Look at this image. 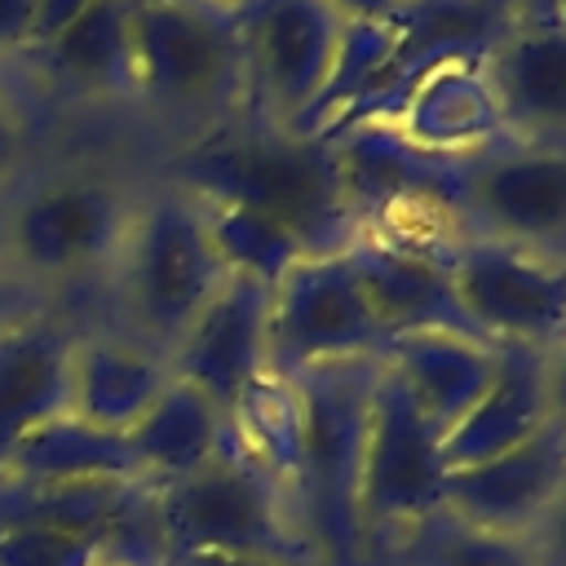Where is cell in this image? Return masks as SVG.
<instances>
[{"label":"cell","mask_w":566,"mask_h":566,"mask_svg":"<svg viewBox=\"0 0 566 566\" xmlns=\"http://www.w3.org/2000/svg\"><path fill=\"white\" fill-rule=\"evenodd\" d=\"M389 124L416 142L420 150L438 155H473L482 146L504 142L495 93L486 84L482 62H447L416 80Z\"/></svg>","instance_id":"obj_20"},{"label":"cell","mask_w":566,"mask_h":566,"mask_svg":"<svg viewBox=\"0 0 566 566\" xmlns=\"http://www.w3.org/2000/svg\"><path fill=\"white\" fill-rule=\"evenodd\" d=\"M442 429L420 411L407 385L385 367L371 389V420L363 447V482H358V522L367 566L411 526L433 517L447 504V455Z\"/></svg>","instance_id":"obj_8"},{"label":"cell","mask_w":566,"mask_h":566,"mask_svg":"<svg viewBox=\"0 0 566 566\" xmlns=\"http://www.w3.org/2000/svg\"><path fill=\"white\" fill-rule=\"evenodd\" d=\"M168 380V354L106 318H80L71 345V416L106 433H128Z\"/></svg>","instance_id":"obj_17"},{"label":"cell","mask_w":566,"mask_h":566,"mask_svg":"<svg viewBox=\"0 0 566 566\" xmlns=\"http://www.w3.org/2000/svg\"><path fill=\"white\" fill-rule=\"evenodd\" d=\"M265 318H270V283L230 274L168 349L172 376L195 385L203 398H212L226 411V420H234L243 398L270 376Z\"/></svg>","instance_id":"obj_13"},{"label":"cell","mask_w":566,"mask_h":566,"mask_svg":"<svg viewBox=\"0 0 566 566\" xmlns=\"http://www.w3.org/2000/svg\"><path fill=\"white\" fill-rule=\"evenodd\" d=\"M447 274L464 318L491 345L548 349L566 332V261L460 230L447 252Z\"/></svg>","instance_id":"obj_9"},{"label":"cell","mask_w":566,"mask_h":566,"mask_svg":"<svg viewBox=\"0 0 566 566\" xmlns=\"http://www.w3.org/2000/svg\"><path fill=\"white\" fill-rule=\"evenodd\" d=\"M203 208H208L212 243L230 274H248V279H261L274 287L301 256H310L292 230H283L279 221H270L261 212H248L234 203H212V199H203Z\"/></svg>","instance_id":"obj_25"},{"label":"cell","mask_w":566,"mask_h":566,"mask_svg":"<svg viewBox=\"0 0 566 566\" xmlns=\"http://www.w3.org/2000/svg\"><path fill=\"white\" fill-rule=\"evenodd\" d=\"M164 566H310V562H287V557H239V553H186V557H168Z\"/></svg>","instance_id":"obj_32"},{"label":"cell","mask_w":566,"mask_h":566,"mask_svg":"<svg viewBox=\"0 0 566 566\" xmlns=\"http://www.w3.org/2000/svg\"><path fill=\"white\" fill-rule=\"evenodd\" d=\"M124 442L146 482H172L221 455L234 442V429L212 398L172 376L146 416L124 433Z\"/></svg>","instance_id":"obj_22"},{"label":"cell","mask_w":566,"mask_h":566,"mask_svg":"<svg viewBox=\"0 0 566 566\" xmlns=\"http://www.w3.org/2000/svg\"><path fill=\"white\" fill-rule=\"evenodd\" d=\"M460 226L566 261V150L495 142L464 155Z\"/></svg>","instance_id":"obj_12"},{"label":"cell","mask_w":566,"mask_h":566,"mask_svg":"<svg viewBox=\"0 0 566 566\" xmlns=\"http://www.w3.org/2000/svg\"><path fill=\"white\" fill-rule=\"evenodd\" d=\"M531 544H535L539 566H566V486H562V495L553 500V509L544 513V522L535 526Z\"/></svg>","instance_id":"obj_30"},{"label":"cell","mask_w":566,"mask_h":566,"mask_svg":"<svg viewBox=\"0 0 566 566\" xmlns=\"http://www.w3.org/2000/svg\"><path fill=\"white\" fill-rule=\"evenodd\" d=\"M146 172L102 159L27 164L0 190V252L57 310L93 318Z\"/></svg>","instance_id":"obj_1"},{"label":"cell","mask_w":566,"mask_h":566,"mask_svg":"<svg viewBox=\"0 0 566 566\" xmlns=\"http://www.w3.org/2000/svg\"><path fill=\"white\" fill-rule=\"evenodd\" d=\"M93 478H142V473L133 464L124 433L93 429L71 411L31 429L0 469V482H35V486L93 482Z\"/></svg>","instance_id":"obj_23"},{"label":"cell","mask_w":566,"mask_h":566,"mask_svg":"<svg viewBox=\"0 0 566 566\" xmlns=\"http://www.w3.org/2000/svg\"><path fill=\"white\" fill-rule=\"evenodd\" d=\"M97 566H115V562H97Z\"/></svg>","instance_id":"obj_34"},{"label":"cell","mask_w":566,"mask_h":566,"mask_svg":"<svg viewBox=\"0 0 566 566\" xmlns=\"http://www.w3.org/2000/svg\"><path fill=\"white\" fill-rule=\"evenodd\" d=\"M150 517L164 562L186 553H239L318 566L296 522L292 491L239 442L172 482H150Z\"/></svg>","instance_id":"obj_6"},{"label":"cell","mask_w":566,"mask_h":566,"mask_svg":"<svg viewBox=\"0 0 566 566\" xmlns=\"http://www.w3.org/2000/svg\"><path fill=\"white\" fill-rule=\"evenodd\" d=\"M380 358L442 433L486 394L495 376V345L460 332L394 336Z\"/></svg>","instance_id":"obj_21"},{"label":"cell","mask_w":566,"mask_h":566,"mask_svg":"<svg viewBox=\"0 0 566 566\" xmlns=\"http://www.w3.org/2000/svg\"><path fill=\"white\" fill-rule=\"evenodd\" d=\"M345 252L363 283V296L385 332V345L394 336H411V332H460V336L486 340L464 318L451 274H447V261L438 252H420V248H407V243H394L380 234H358Z\"/></svg>","instance_id":"obj_16"},{"label":"cell","mask_w":566,"mask_h":566,"mask_svg":"<svg viewBox=\"0 0 566 566\" xmlns=\"http://www.w3.org/2000/svg\"><path fill=\"white\" fill-rule=\"evenodd\" d=\"M340 4V13H349V18H389L394 13V4L398 0H336Z\"/></svg>","instance_id":"obj_33"},{"label":"cell","mask_w":566,"mask_h":566,"mask_svg":"<svg viewBox=\"0 0 566 566\" xmlns=\"http://www.w3.org/2000/svg\"><path fill=\"white\" fill-rule=\"evenodd\" d=\"M495 93L504 142L566 150V22L548 9L526 13L482 62Z\"/></svg>","instance_id":"obj_14"},{"label":"cell","mask_w":566,"mask_h":566,"mask_svg":"<svg viewBox=\"0 0 566 566\" xmlns=\"http://www.w3.org/2000/svg\"><path fill=\"white\" fill-rule=\"evenodd\" d=\"M226 279L230 270L212 243L203 199L146 168L119 261L93 318L168 354Z\"/></svg>","instance_id":"obj_4"},{"label":"cell","mask_w":566,"mask_h":566,"mask_svg":"<svg viewBox=\"0 0 566 566\" xmlns=\"http://www.w3.org/2000/svg\"><path fill=\"white\" fill-rule=\"evenodd\" d=\"M548 402H544V367L539 349L526 345H495V376L486 394L447 429L442 455L447 469L495 460L522 442H531L539 429H548Z\"/></svg>","instance_id":"obj_19"},{"label":"cell","mask_w":566,"mask_h":566,"mask_svg":"<svg viewBox=\"0 0 566 566\" xmlns=\"http://www.w3.org/2000/svg\"><path fill=\"white\" fill-rule=\"evenodd\" d=\"M150 172L181 181L199 199L261 212L292 230L305 252H345L363 234V217L345 190L340 159L327 137L270 128L256 119L221 124L195 142L159 150Z\"/></svg>","instance_id":"obj_2"},{"label":"cell","mask_w":566,"mask_h":566,"mask_svg":"<svg viewBox=\"0 0 566 566\" xmlns=\"http://www.w3.org/2000/svg\"><path fill=\"white\" fill-rule=\"evenodd\" d=\"M380 358L318 363L292 376L296 394V469L292 504L318 566H367L358 482Z\"/></svg>","instance_id":"obj_5"},{"label":"cell","mask_w":566,"mask_h":566,"mask_svg":"<svg viewBox=\"0 0 566 566\" xmlns=\"http://www.w3.org/2000/svg\"><path fill=\"white\" fill-rule=\"evenodd\" d=\"M544 367V402H548V420L566 429V332L539 354Z\"/></svg>","instance_id":"obj_31"},{"label":"cell","mask_w":566,"mask_h":566,"mask_svg":"<svg viewBox=\"0 0 566 566\" xmlns=\"http://www.w3.org/2000/svg\"><path fill=\"white\" fill-rule=\"evenodd\" d=\"M371 566H539L526 535L473 526L447 509L398 535Z\"/></svg>","instance_id":"obj_24"},{"label":"cell","mask_w":566,"mask_h":566,"mask_svg":"<svg viewBox=\"0 0 566 566\" xmlns=\"http://www.w3.org/2000/svg\"><path fill=\"white\" fill-rule=\"evenodd\" d=\"M111 562V535L71 522H4L0 566H97Z\"/></svg>","instance_id":"obj_26"},{"label":"cell","mask_w":566,"mask_h":566,"mask_svg":"<svg viewBox=\"0 0 566 566\" xmlns=\"http://www.w3.org/2000/svg\"><path fill=\"white\" fill-rule=\"evenodd\" d=\"M566 486V429L548 424L531 442L447 473V513L504 531V535H535L544 513Z\"/></svg>","instance_id":"obj_15"},{"label":"cell","mask_w":566,"mask_h":566,"mask_svg":"<svg viewBox=\"0 0 566 566\" xmlns=\"http://www.w3.org/2000/svg\"><path fill=\"white\" fill-rule=\"evenodd\" d=\"M31 164V111L0 71V190Z\"/></svg>","instance_id":"obj_27"},{"label":"cell","mask_w":566,"mask_h":566,"mask_svg":"<svg viewBox=\"0 0 566 566\" xmlns=\"http://www.w3.org/2000/svg\"><path fill=\"white\" fill-rule=\"evenodd\" d=\"M265 340H270V376L279 380H292L318 363L385 354V332L363 296L349 252L301 256L270 287Z\"/></svg>","instance_id":"obj_10"},{"label":"cell","mask_w":566,"mask_h":566,"mask_svg":"<svg viewBox=\"0 0 566 566\" xmlns=\"http://www.w3.org/2000/svg\"><path fill=\"white\" fill-rule=\"evenodd\" d=\"M234 22L248 80L243 119L296 133L340 71L349 13L336 0H234Z\"/></svg>","instance_id":"obj_7"},{"label":"cell","mask_w":566,"mask_h":566,"mask_svg":"<svg viewBox=\"0 0 566 566\" xmlns=\"http://www.w3.org/2000/svg\"><path fill=\"white\" fill-rule=\"evenodd\" d=\"M75 327V314L44 310L0 336V469L31 429L71 411Z\"/></svg>","instance_id":"obj_18"},{"label":"cell","mask_w":566,"mask_h":566,"mask_svg":"<svg viewBox=\"0 0 566 566\" xmlns=\"http://www.w3.org/2000/svg\"><path fill=\"white\" fill-rule=\"evenodd\" d=\"M44 0H0V71L35 49Z\"/></svg>","instance_id":"obj_28"},{"label":"cell","mask_w":566,"mask_h":566,"mask_svg":"<svg viewBox=\"0 0 566 566\" xmlns=\"http://www.w3.org/2000/svg\"><path fill=\"white\" fill-rule=\"evenodd\" d=\"M133 119L164 150L243 119V40L234 0H133Z\"/></svg>","instance_id":"obj_3"},{"label":"cell","mask_w":566,"mask_h":566,"mask_svg":"<svg viewBox=\"0 0 566 566\" xmlns=\"http://www.w3.org/2000/svg\"><path fill=\"white\" fill-rule=\"evenodd\" d=\"M44 310H57V305H53L44 292H35V287L4 261V252H0V336H4L9 327H18V323L44 314Z\"/></svg>","instance_id":"obj_29"},{"label":"cell","mask_w":566,"mask_h":566,"mask_svg":"<svg viewBox=\"0 0 566 566\" xmlns=\"http://www.w3.org/2000/svg\"><path fill=\"white\" fill-rule=\"evenodd\" d=\"M133 0H80L22 62L4 66L22 106H80L133 115ZM31 111V106H27Z\"/></svg>","instance_id":"obj_11"}]
</instances>
